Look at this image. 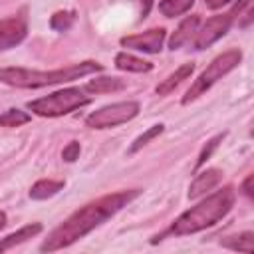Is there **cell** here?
I'll return each mask as SVG.
<instances>
[{
    "mask_svg": "<svg viewBox=\"0 0 254 254\" xmlns=\"http://www.w3.org/2000/svg\"><path fill=\"white\" fill-rule=\"evenodd\" d=\"M139 194H141L139 189H131V190H119L113 194H105V196H99V198L87 202L85 206H81L73 214H69L58 228H54L50 232V236L42 242L40 250L54 252V250H62V248L73 244L75 240L89 234L93 228L101 226L113 214H117L123 206H127Z\"/></svg>",
    "mask_w": 254,
    "mask_h": 254,
    "instance_id": "obj_1",
    "label": "cell"
},
{
    "mask_svg": "<svg viewBox=\"0 0 254 254\" xmlns=\"http://www.w3.org/2000/svg\"><path fill=\"white\" fill-rule=\"evenodd\" d=\"M234 198H236V192L232 187H224V189L216 190L214 194L200 200L196 206L185 210L171 224V228L165 230L161 236H155L153 242L161 240L163 236H185V234H194L198 230L214 226L218 220H222L230 212V208L234 206Z\"/></svg>",
    "mask_w": 254,
    "mask_h": 254,
    "instance_id": "obj_2",
    "label": "cell"
},
{
    "mask_svg": "<svg viewBox=\"0 0 254 254\" xmlns=\"http://www.w3.org/2000/svg\"><path fill=\"white\" fill-rule=\"evenodd\" d=\"M101 69L103 65L97 62H81V64H73L62 69H52V71H38V69H28V67H0V81L6 85H14V87L36 89L44 85L73 81V79H79L83 75H89Z\"/></svg>",
    "mask_w": 254,
    "mask_h": 254,
    "instance_id": "obj_3",
    "label": "cell"
},
{
    "mask_svg": "<svg viewBox=\"0 0 254 254\" xmlns=\"http://www.w3.org/2000/svg\"><path fill=\"white\" fill-rule=\"evenodd\" d=\"M91 101L89 95H85V89L81 87H67L56 93H50L46 97L34 99L28 103V109L42 117H60L67 115L73 109H79Z\"/></svg>",
    "mask_w": 254,
    "mask_h": 254,
    "instance_id": "obj_4",
    "label": "cell"
},
{
    "mask_svg": "<svg viewBox=\"0 0 254 254\" xmlns=\"http://www.w3.org/2000/svg\"><path fill=\"white\" fill-rule=\"evenodd\" d=\"M240 62H242V52H240V50H228V52L216 56V58L206 65V69L194 79V83L189 87V91H187L185 97H183V105L194 101L198 95H202L204 91H208L222 75H226L228 71H232Z\"/></svg>",
    "mask_w": 254,
    "mask_h": 254,
    "instance_id": "obj_5",
    "label": "cell"
},
{
    "mask_svg": "<svg viewBox=\"0 0 254 254\" xmlns=\"http://www.w3.org/2000/svg\"><path fill=\"white\" fill-rule=\"evenodd\" d=\"M137 113H139L137 101H119L93 111L91 115H87L85 123L91 129H109V127H117L121 123L131 121L133 117H137Z\"/></svg>",
    "mask_w": 254,
    "mask_h": 254,
    "instance_id": "obj_6",
    "label": "cell"
},
{
    "mask_svg": "<svg viewBox=\"0 0 254 254\" xmlns=\"http://www.w3.org/2000/svg\"><path fill=\"white\" fill-rule=\"evenodd\" d=\"M232 22H234V12L232 10L226 12V14L208 18L202 24V28L194 32V40H192L194 50H204V48L212 46L216 40H220L228 32V28L232 26Z\"/></svg>",
    "mask_w": 254,
    "mask_h": 254,
    "instance_id": "obj_7",
    "label": "cell"
},
{
    "mask_svg": "<svg viewBox=\"0 0 254 254\" xmlns=\"http://www.w3.org/2000/svg\"><path fill=\"white\" fill-rule=\"evenodd\" d=\"M165 36H167L165 28H151L143 34L121 38V46L131 48V50H139V52H147V54H159L163 50Z\"/></svg>",
    "mask_w": 254,
    "mask_h": 254,
    "instance_id": "obj_8",
    "label": "cell"
},
{
    "mask_svg": "<svg viewBox=\"0 0 254 254\" xmlns=\"http://www.w3.org/2000/svg\"><path fill=\"white\" fill-rule=\"evenodd\" d=\"M28 32V20L24 12L0 20V50H8L18 46Z\"/></svg>",
    "mask_w": 254,
    "mask_h": 254,
    "instance_id": "obj_9",
    "label": "cell"
},
{
    "mask_svg": "<svg viewBox=\"0 0 254 254\" xmlns=\"http://www.w3.org/2000/svg\"><path fill=\"white\" fill-rule=\"evenodd\" d=\"M220 179H222V173L218 169H206V171L198 173L189 187V198H198L206 190L214 189L220 183Z\"/></svg>",
    "mask_w": 254,
    "mask_h": 254,
    "instance_id": "obj_10",
    "label": "cell"
},
{
    "mask_svg": "<svg viewBox=\"0 0 254 254\" xmlns=\"http://www.w3.org/2000/svg\"><path fill=\"white\" fill-rule=\"evenodd\" d=\"M198 22H200V18H198L196 14L185 18V20L179 24V28L175 30V34L171 36V40H169V48H171V50H177V48H181L183 44H187V42L194 36L196 28H198Z\"/></svg>",
    "mask_w": 254,
    "mask_h": 254,
    "instance_id": "obj_11",
    "label": "cell"
},
{
    "mask_svg": "<svg viewBox=\"0 0 254 254\" xmlns=\"http://www.w3.org/2000/svg\"><path fill=\"white\" fill-rule=\"evenodd\" d=\"M38 232H42V224H40V222H34V224L22 226L20 230H16V232H12V234H8L6 238H2V240H0V252L10 250V248H14V246H18V244L26 242L28 238L36 236Z\"/></svg>",
    "mask_w": 254,
    "mask_h": 254,
    "instance_id": "obj_12",
    "label": "cell"
},
{
    "mask_svg": "<svg viewBox=\"0 0 254 254\" xmlns=\"http://www.w3.org/2000/svg\"><path fill=\"white\" fill-rule=\"evenodd\" d=\"M192 69H194V64H183V65H181V67H177V69H175L167 79H163V81L157 85V89H155V91H157L159 95H167V93H171V91H173V89H175L183 79H187V77L192 73Z\"/></svg>",
    "mask_w": 254,
    "mask_h": 254,
    "instance_id": "obj_13",
    "label": "cell"
},
{
    "mask_svg": "<svg viewBox=\"0 0 254 254\" xmlns=\"http://www.w3.org/2000/svg\"><path fill=\"white\" fill-rule=\"evenodd\" d=\"M115 65L123 71H135V73H143V71H151L153 69V64L151 62H145L141 58H135L127 52H119L115 56Z\"/></svg>",
    "mask_w": 254,
    "mask_h": 254,
    "instance_id": "obj_14",
    "label": "cell"
},
{
    "mask_svg": "<svg viewBox=\"0 0 254 254\" xmlns=\"http://www.w3.org/2000/svg\"><path fill=\"white\" fill-rule=\"evenodd\" d=\"M64 189V181H54V179H42L32 185L30 189V198L34 200H46L54 194H58Z\"/></svg>",
    "mask_w": 254,
    "mask_h": 254,
    "instance_id": "obj_15",
    "label": "cell"
},
{
    "mask_svg": "<svg viewBox=\"0 0 254 254\" xmlns=\"http://www.w3.org/2000/svg\"><path fill=\"white\" fill-rule=\"evenodd\" d=\"M125 87V81L121 77H95L91 79L85 89L91 93H107V91H119Z\"/></svg>",
    "mask_w": 254,
    "mask_h": 254,
    "instance_id": "obj_16",
    "label": "cell"
},
{
    "mask_svg": "<svg viewBox=\"0 0 254 254\" xmlns=\"http://www.w3.org/2000/svg\"><path fill=\"white\" fill-rule=\"evenodd\" d=\"M194 0H161L159 2V12L167 18H175L181 16L185 12H189L192 8Z\"/></svg>",
    "mask_w": 254,
    "mask_h": 254,
    "instance_id": "obj_17",
    "label": "cell"
},
{
    "mask_svg": "<svg viewBox=\"0 0 254 254\" xmlns=\"http://www.w3.org/2000/svg\"><path fill=\"white\" fill-rule=\"evenodd\" d=\"M222 246H226L230 250H238V252H254V234L252 232H244L240 236L224 238Z\"/></svg>",
    "mask_w": 254,
    "mask_h": 254,
    "instance_id": "obj_18",
    "label": "cell"
},
{
    "mask_svg": "<svg viewBox=\"0 0 254 254\" xmlns=\"http://www.w3.org/2000/svg\"><path fill=\"white\" fill-rule=\"evenodd\" d=\"M30 121V115L22 109H8L6 113L0 115V127H20Z\"/></svg>",
    "mask_w": 254,
    "mask_h": 254,
    "instance_id": "obj_19",
    "label": "cell"
},
{
    "mask_svg": "<svg viewBox=\"0 0 254 254\" xmlns=\"http://www.w3.org/2000/svg\"><path fill=\"white\" fill-rule=\"evenodd\" d=\"M163 129H165V125H161V123H159V125L149 127L145 133H141V135H139V137L133 141V145L129 147V155H133V153H137L139 149H143V147H145V145H147L151 139H155L157 135H161V133H163Z\"/></svg>",
    "mask_w": 254,
    "mask_h": 254,
    "instance_id": "obj_20",
    "label": "cell"
},
{
    "mask_svg": "<svg viewBox=\"0 0 254 254\" xmlns=\"http://www.w3.org/2000/svg\"><path fill=\"white\" fill-rule=\"evenodd\" d=\"M75 22V12H56L54 16H52V20H50V26H52V30H56V32H65V30H69L71 28V24Z\"/></svg>",
    "mask_w": 254,
    "mask_h": 254,
    "instance_id": "obj_21",
    "label": "cell"
},
{
    "mask_svg": "<svg viewBox=\"0 0 254 254\" xmlns=\"http://www.w3.org/2000/svg\"><path fill=\"white\" fill-rule=\"evenodd\" d=\"M224 137H226V133H218L216 137H212V139H210V141H208V143L202 147V151H200V155H198V159H196L194 171H198V169H200V167H202V165H204V163L210 159V155L214 153V149L220 145V141H222Z\"/></svg>",
    "mask_w": 254,
    "mask_h": 254,
    "instance_id": "obj_22",
    "label": "cell"
},
{
    "mask_svg": "<svg viewBox=\"0 0 254 254\" xmlns=\"http://www.w3.org/2000/svg\"><path fill=\"white\" fill-rule=\"evenodd\" d=\"M79 151H81L79 143H77V141H71V143H67V145L64 147V151H62V157H64V161H67V163H73V161L79 157Z\"/></svg>",
    "mask_w": 254,
    "mask_h": 254,
    "instance_id": "obj_23",
    "label": "cell"
},
{
    "mask_svg": "<svg viewBox=\"0 0 254 254\" xmlns=\"http://www.w3.org/2000/svg\"><path fill=\"white\" fill-rule=\"evenodd\" d=\"M137 2L141 4V18H147V14L153 6V0H137Z\"/></svg>",
    "mask_w": 254,
    "mask_h": 254,
    "instance_id": "obj_24",
    "label": "cell"
},
{
    "mask_svg": "<svg viewBox=\"0 0 254 254\" xmlns=\"http://www.w3.org/2000/svg\"><path fill=\"white\" fill-rule=\"evenodd\" d=\"M230 0H204V4L210 8V10H216V8H222L224 4H228Z\"/></svg>",
    "mask_w": 254,
    "mask_h": 254,
    "instance_id": "obj_25",
    "label": "cell"
},
{
    "mask_svg": "<svg viewBox=\"0 0 254 254\" xmlns=\"http://www.w3.org/2000/svg\"><path fill=\"white\" fill-rule=\"evenodd\" d=\"M242 189H244V194L252 196V175H248V177H246V181L242 183Z\"/></svg>",
    "mask_w": 254,
    "mask_h": 254,
    "instance_id": "obj_26",
    "label": "cell"
},
{
    "mask_svg": "<svg viewBox=\"0 0 254 254\" xmlns=\"http://www.w3.org/2000/svg\"><path fill=\"white\" fill-rule=\"evenodd\" d=\"M4 226H6V214H4L2 210H0V230H2Z\"/></svg>",
    "mask_w": 254,
    "mask_h": 254,
    "instance_id": "obj_27",
    "label": "cell"
}]
</instances>
